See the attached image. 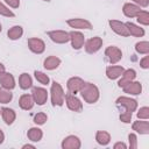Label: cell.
Masks as SVG:
<instances>
[{
	"mask_svg": "<svg viewBox=\"0 0 149 149\" xmlns=\"http://www.w3.org/2000/svg\"><path fill=\"white\" fill-rule=\"evenodd\" d=\"M79 93H80L81 98L84 99V101L87 104H94L100 98V91H99L98 86L92 83H84Z\"/></svg>",
	"mask_w": 149,
	"mask_h": 149,
	"instance_id": "6da1fadb",
	"label": "cell"
},
{
	"mask_svg": "<svg viewBox=\"0 0 149 149\" xmlns=\"http://www.w3.org/2000/svg\"><path fill=\"white\" fill-rule=\"evenodd\" d=\"M50 97H51V104L52 106H63L65 102V93L62 87V85L58 81H52L50 87Z\"/></svg>",
	"mask_w": 149,
	"mask_h": 149,
	"instance_id": "7a4b0ae2",
	"label": "cell"
},
{
	"mask_svg": "<svg viewBox=\"0 0 149 149\" xmlns=\"http://www.w3.org/2000/svg\"><path fill=\"white\" fill-rule=\"evenodd\" d=\"M49 38L57 44H64L70 41V35L65 30H50L47 33Z\"/></svg>",
	"mask_w": 149,
	"mask_h": 149,
	"instance_id": "3957f363",
	"label": "cell"
},
{
	"mask_svg": "<svg viewBox=\"0 0 149 149\" xmlns=\"http://www.w3.org/2000/svg\"><path fill=\"white\" fill-rule=\"evenodd\" d=\"M105 56L111 64H115L122 58V51L115 45H109L105 49Z\"/></svg>",
	"mask_w": 149,
	"mask_h": 149,
	"instance_id": "277c9868",
	"label": "cell"
},
{
	"mask_svg": "<svg viewBox=\"0 0 149 149\" xmlns=\"http://www.w3.org/2000/svg\"><path fill=\"white\" fill-rule=\"evenodd\" d=\"M101 47H102V38L99 36L91 37L84 43V48L87 54H95L101 49Z\"/></svg>",
	"mask_w": 149,
	"mask_h": 149,
	"instance_id": "5b68a950",
	"label": "cell"
},
{
	"mask_svg": "<svg viewBox=\"0 0 149 149\" xmlns=\"http://www.w3.org/2000/svg\"><path fill=\"white\" fill-rule=\"evenodd\" d=\"M65 104L68 106V108L72 112H81L83 109V102L80 101L79 98L76 97V94H72V93H68L65 94Z\"/></svg>",
	"mask_w": 149,
	"mask_h": 149,
	"instance_id": "8992f818",
	"label": "cell"
},
{
	"mask_svg": "<svg viewBox=\"0 0 149 149\" xmlns=\"http://www.w3.org/2000/svg\"><path fill=\"white\" fill-rule=\"evenodd\" d=\"M116 105L118 106H122L125 107V111H128V112H135L136 108H137V101L133 98H129V97H125V95H121L116 99Z\"/></svg>",
	"mask_w": 149,
	"mask_h": 149,
	"instance_id": "52a82bcc",
	"label": "cell"
},
{
	"mask_svg": "<svg viewBox=\"0 0 149 149\" xmlns=\"http://www.w3.org/2000/svg\"><path fill=\"white\" fill-rule=\"evenodd\" d=\"M108 24L111 27V29L119 36H122V37H128L129 36V33L127 30V27H126V23L125 22H121L119 20H109L108 21Z\"/></svg>",
	"mask_w": 149,
	"mask_h": 149,
	"instance_id": "ba28073f",
	"label": "cell"
},
{
	"mask_svg": "<svg viewBox=\"0 0 149 149\" xmlns=\"http://www.w3.org/2000/svg\"><path fill=\"white\" fill-rule=\"evenodd\" d=\"M70 35V42H71V45L74 50H79L84 47V43H85V36L83 33L80 31H77V30H72L69 33Z\"/></svg>",
	"mask_w": 149,
	"mask_h": 149,
	"instance_id": "9c48e42d",
	"label": "cell"
},
{
	"mask_svg": "<svg viewBox=\"0 0 149 149\" xmlns=\"http://www.w3.org/2000/svg\"><path fill=\"white\" fill-rule=\"evenodd\" d=\"M28 48L31 52L34 54H43L45 50V43L43 40L37 38V37H30L28 38Z\"/></svg>",
	"mask_w": 149,
	"mask_h": 149,
	"instance_id": "30bf717a",
	"label": "cell"
},
{
	"mask_svg": "<svg viewBox=\"0 0 149 149\" xmlns=\"http://www.w3.org/2000/svg\"><path fill=\"white\" fill-rule=\"evenodd\" d=\"M31 97L38 106H42L48 100V91L43 87H34L31 91Z\"/></svg>",
	"mask_w": 149,
	"mask_h": 149,
	"instance_id": "8fae6325",
	"label": "cell"
},
{
	"mask_svg": "<svg viewBox=\"0 0 149 149\" xmlns=\"http://www.w3.org/2000/svg\"><path fill=\"white\" fill-rule=\"evenodd\" d=\"M66 23L73 28V29H92V23L86 20V19H80V17H73L66 20Z\"/></svg>",
	"mask_w": 149,
	"mask_h": 149,
	"instance_id": "7c38bea8",
	"label": "cell"
},
{
	"mask_svg": "<svg viewBox=\"0 0 149 149\" xmlns=\"http://www.w3.org/2000/svg\"><path fill=\"white\" fill-rule=\"evenodd\" d=\"M61 147H62V149H79L81 147V142L78 136L69 135L62 141Z\"/></svg>",
	"mask_w": 149,
	"mask_h": 149,
	"instance_id": "4fadbf2b",
	"label": "cell"
},
{
	"mask_svg": "<svg viewBox=\"0 0 149 149\" xmlns=\"http://www.w3.org/2000/svg\"><path fill=\"white\" fill-rule=\"evenodd\" d=\"M84 83L85 81L80 77H71L66 81V87H68V90H69L70 93L76 94V93H78L80 91V88L83 87Z\"/></svg>",
	"mask_w": 149,
	"mask_h": 149,
	"instance_id": "5bb4252c",
	"label": "cell"
},
{
	"mask_svg": "<svg viewBox=\"0 0 149 149\" xmlns=\"http://www.w3.org/2000/svg\"><path fill=\"white\" fill-rule=\"evenodd\" d=\"M0 85L1 87L3 88H7V90H13L15 87V78L12 73L9 72H3L0 74Z\"/></svg>",
	"mask_w": 149,
	"mask_h": 149,
	"instance_id": "9a60e30c",
	"label": "cell"
},
{
	"mask_svg": "<svg viewBox=\"0 0 149 149\" xmlns=\"http://www.w3.org/2000/svg\"><path fill=\"white\" fill-rule=\"evenodd\" d=\"M135 78H136V71H135L134 69H127V70H125V71L122 72L121 78H120V80L118 81V86L122 88V87H123L125 85H127L128 83L135 80Z\"/></svg>",
	"mask_w": 149,
	"mask_h": 149,
	"instance_id": "2e32d148",
	"label": "cell"
},
{
	"mask_svg": "<svg viewBox=\"0 0 149 149\" xmlns=\"http://www.w3.org/2000/svg\"><path fill=\"white\" fill-rule=\"evenodd\" d=\"M122 90H123V92L127 93V94H130V95H139V94H141V92H142V84H141L140 81L133 80V81L128 83L127 85H125V86L122 87Z\"/></svg>",
	"mask_w": 149,
	"mask_h": 149,
	"instance_id": "e0dca14e",
	"label": "cell"
},
{
	"mask_svg": "<svg viewBox=\"0 0 149 149\" xmlns=\"http://www.w3.org/2000/svg\"><path fill=\"white\" fill-rule=\"evenodd\" d=\"M141 7L135 5V3H130V2H126L122 6V13L127 16V17H136L137 14L141 12Z\"/></svg>",
	"mask_w": 149,
	"mask_h": 149,
	"instance_id": "ac0fdd59",
	"label": "cell"
},
{
	"mask_svg": "<svg viewBox=\"0 0 149 149\" xmlns=\"http://www.w3.org/2000/svg\"><path fill=\"white\" fill-rule=\"evenodd\" d=\"M123 71H125V69L121 65H109L106 68V76L108 79L115 80V79L121 77Z\"/></svg>",
	"mask_w": 149,
	"mask_h": 149,
	"instance_id": "d6986e66",
	"label": "cell"
},
{
	"mask_svg": "<svg viewBox=\"0 0 149 149\" xmlns=\"http://www.w3.org/2000/svg\"><path fill=\"white\" fill-rule=\"evenodd\" d=\"M133 130H135L136 133L141 134V135H147L149 134V122L147 120L143 119H139V121H135L132 126Z\"/></svg>",
	"mask_w": 149,
	"mask_h": 149,
	"instance_id": "ffe728a7",
	"label": "cell"
},
{
	"mask_svg": "<svg viewBox=\"0 0 149 149\" xmlns=\"http://www.w3.org/2000/svg\"><path fill=\"white\" fill-rule=\"evenodd\" d=\"M35 105V101L31 97V94H22L19 99V106L21 109L30 111Z\"/></svg>",
	"mask_w": 149,
	"mask_h": 149,
	"instance_id": "44dd1931",
	"label": "cell"
},
{
	"mask_svg": "<svg viewBox=\"0 0 149 149\" xmlns=\"http://www.w3.org/2000/svg\"><path fill=\"white\" fill-rule=\"evenodd\" d=\"M61 63H62V61H61L59 57H57V56H48L43 62V66H44V69H47L49 71H52V70L57 69L61 65Z\"/></svg>",
	"mask_w": 149,
	"mask_h": 149,
	"instance_id": "7402d4cb",
	"label": "cell"
},
{
	"mask_svg": "<svg viewBox=\"0 0 149 149\" xmlns=\"http://www.w3.org/2000/svg\"><path fill=\"white\" fill-rule=\"evenodd\" d=\"M1 116L6 125H12L16 119V113L12 108L3 107V108H1Z\"/></svg>",
	"mask_w": 149,
	"mask_h": 149,
	"instance_id": "603a6c76",
	"label": "cell"
},
{
	"mask_svg": "<svg viewBox=\"0 0 149 149\" xmlns=\"http://www.w3.org/2000/svg\"><path fill=\"white\" fill-rule=\"evenodd\" d=\"M126 27H127V30L129 33V36L132 35L134 37H142L146 34L143 28H141L140 26H136L133 22H126Z\"/></svg>",
	"mask_w": 149,
	"mask_h": 149,
	"instance_id": "cb8c5ba5",
	"label": "cell"
},
{
	"mask_svg": "<svg viewBox=\"0 0 149 149\" xmlns=\"http://www.w3.org/2000/svg\"><path fill=\"white\" fill-rule=\"evenodd\" d=\"M27 137L29 139V141L31 142H38L42 140L43 137V132L42 129H40L38 127H31L28 129L27 132Z\"/></svg>",
	"mask_w": 149,
	"mask_h": 149,
	"instance_id": "d4e9b609",
	"label": "cell"
},
{
	"mask_svg": "<svg viewBox=\"0 0 149 149\" xmlns=\"http://www.w3.org/2000/svg\"><path fill=\"white\" fill-rule=\"evenodd\" d=\"M22 35H23V28L21 26H13L7 31V36L12 41H16V40L21 38Z\"/></svg>",
	"mask_w": 149,
	"mask_h": 149,
	"instance_id": "484cf974",
	"label": "cell"
},
{
	"mask_svg": "<svg viewBox=\"0 0 149 149\" xmlns=\"http://www.w3.org/2000/svg\"><path fill=\"white\" fill-rule=\"evenodd\" d=\"M19 86L22 90H28L33 86V79L30 77V74H28L27 72H23L20 74L19 77Z\"/></svg>",
	"mask_w": 149,
	"mask_h": 149,
	"instance_id": "4316f807",
	"label": "cell"
},
{
	"mask_svg": "<svg viewBox=\"0 0 149 149\" xmlns=\"http://www.w3.org/2000/svg\"><path fill=\"white\" fill-rule=\"evenodd\" d=\"M95 141L100 146H107L111 142V134L106 130H98L95 134Z\"/></svg>",
	"mask_w": 149,
	"mask_h": 149,
	"instance_id": "83f0119b",
	"label": "cell"
},
{
	"mask_svg": "<svg viewBox=\"0 0 149 149\" xmlns=\"http://www.w3.org/2000/svg\"><path fill=\"white\" fill-rule=\"evenodd\" d=\"M13 99V93L10 90L0 87V104H8Z\"/></svg>",
	"mask_w": 149,
	"mask_h": 149,
	"instance_id": "f1b7e54d",
	"label": "cell"
},
{
	"mask_svg": "<svg viewBox=\"0 0 149 149\" xmlns=\"http://www.w3.org/2000/svg\"><path fill=\"white\" fill-rule=\"evenodd\" d=\"M135 51L141 55H148L149 54V43L147 41H140L135 44Z\"/></svg>",
	"mask_w": 149,
	"mask_h": 149,
	"instance_id": "f546056e",
	"label": "cell"
},
{
	"mask_svg": "<svg viewBox=\"0 0 149 149\" xmlns=\"http://www.w3.org/2000/svg\"><path fill=\"white\" fill-rule=\"evenodd\" d=\"M34 76H35V79L40 83V84H42V85H48L49 83H50V78H49V76L47 74V73H44V72H42V71H35L34 72Z\"/></svg>",
	"mask_w": 149,
	"mask_h": 149,
	"instance_id": "4dcf8cb0",
	"label": "cell"
},
{
	"mask_svg": "<svg viewBox=\"0 0 149 149\" xmlns=\"http://www.w3.org/2000/svg\"><path fill=\"white\" fill-rule=\"evenodd\" d=\"M136 20L140 24H143V26H148L149 24V13L148 10H141L137 16H136Z\"/></svg>",
	"mask_w": 149,
	"mask_h": 149,
	"instance_id": "1f68e13d",
	"label": "cell"
},
{
	"mask_svg": "<svg viewBox=\"0 0 149 149\" xmlns=\"http://www.w3.org/2000/svg\"><path fill=\"white\" fill-rule=\"evenodd\" d=\"M47 120H48V115H47L45 113H43V112L36 113V114L34 115V119H33V121H34L36 125H38V126L44 125V123L47 122Z\"/></svg>",
	"mask_w": 149,
	"mask_h": 149,
	"instance_id": "d6a6232c",
	"label": "cell"
},
{
	"mask_svg": "<svg viewBox=\"0 0 149 149\" xmlns=\"http://www.w3.org/2000/svg\"><path fill=\"white\" fill-rule=\"evenodd\" d=\"M0 15H2L5 17H14L15 16V14L9 9V7H7L1 1H0Z\"/></svg>",
	"mask_w": 149,
	"mask_h": 149,
	"instance_id": "836d02e7",
	"label": "cell"
},
{
	"mask_svg": "<svg viewBox=\"0 0 149 149\" xmlns=\"http://www.w3.org/2000/svg\"><path fill=\"white\" fill-rule=\"evenodd\" d=\"M137 119H143V120H148L149 119V108L147 106H143L139 109L137 114H136Z\"/></svg>",
	"mask_w": 149,
	"mask_h": 149,
	"instance_id": "e575fe53",
	"label": "cell"
},
{
	"mask_svg": "<svg viewBox=\"0 0 149 149\" xmlns=\"http://www.w3.org/2000/svg\"><path fill=\"white\" fill-rule=\"evenodd\" d=\"M132 115H133L132 112L125 111V112H122V113L120 114L119 119H120V121L123 122V123H130V121H132Z\"/></svg>",
	"mask_w": 149,
	"mask_h": 149,
	"instance_id": "d590c367",
	"label": "cell"
},
{
	"mask_svg": "<svg viewBox=\"0 0 149 149\" xmlns=\"http://www.w3.org/2000/svg\"><path fill=\"white\" fill-rule=\"evenodd\" d=\"M128 143L130 149H136L137 148V136L134 133H130L128 135Z\"/></svg>",
	"mask_w": 149,
	"mask_h": 149,
	"instance_id": "8d00e7d4",
	"label": "cell"
},
{
	"mask_svg": "<svg viewBox=\"0 0 149 149\" xmlns=\"http://www.w3.org/2000/svg\"><path fill=\"white\" fill-rule=\"evenodd\" d=\"M140 66L142 69H149V56H144L140 61Z\"/></svg>",
	"mask_w": 149,
	"mask_h": 149,
	"instance_id": "74e56055",
	"label": "cell"
},
{
	"mask_svg": "<svg viewBox=\"0 0 149 149\" xmlns=\"http://www.w3.org/2000/svg\"><path fill=\"white\" fill-rule=\"evenodd\" d=\"M5 2L10 8H19V6H20V0H5Z\"/></svg>",
	"mask_w": 149,
	"mask_h": 149,
	"instance_id": "f35d334b",
	"label": "cell"
},
{
	"mask_svg": "<svg viewBox=\"0 0 149 149\" xmlns=\"http://www.w3.org/2000/svg\"><path fill=\"white\" fill-rule=\"evenodd\" d=\"M132 1L140 7H148L149 5V0H132Z\"/></svg>",
	"mask_w": 149,
	"mask_h": 149,
	"instance_id": "ab89813d",
	"label": "cell"
},
{
	"mask_svg": "<svg viewBox=\"0 0 149 149\" xmlns=\"http://www.w3.org/2000/svg\"><path fill=\"white\" fill-rule=\"evenodd\" d=\"M113 148L114 149H126L127 148V144L123 143V142H116V143H114Z\"/></svg>",
	"mask_w": 149,
	"mask_h": 149,
	"instance_id": "60d3db41",
	"label": "cell"
},
{
	"mask_svg": "<svg viewBox=\"0 0 149 149\" xmlns=\"http://www.w3.org/2000/svg\"><path fill=\"white\" fill-rule=\"evenodd\" d=\"M3 141H5V133L0 129V144L3 143Z\"/></svg>",
	"mask_w": 149,
	"mask_h": 149,
	"instance_id": "b9f144b4",
	"label": "cell"
},
{
	"mask_svg": "<svg viewBox=\"0 0 149 149\" xmlns=\"http://www.w3.org/2000/svg\"><path fill=\"white\" fill-rule=\"evenodd\" d=\"M27 148L35 149V146H34V144H29V143H27V144H23V146H22V149H27Z\"/></svg>",
	"mask_w": 149,
	"mask_h": 149,
	"instance_id": "7bdbcfd3",
	"label": "cell"
},
{
	"mask_svg": "<svg viewBox=\"0 0 149 149\" xmlns=\"http://www.w3.org/2000/svg\"><path fill=\"white\" fill-rule=\"evenodd\" d=\"M5 71H6V69H5V65H3L2 63H0V74H1V73H3Z\"/></svg>",
	"mask_w": 149,
	"mask_h": 149,
	"instance_id": "ee69618b",
	"label": "cell"
},
{
	"mask_svg": "<svg viewBox=\"0 0 149 149\" xmlns=\"http://www.w3.org/2000/svg\"><path fill=\"white\" fill-rule=\"evenodd\" d=\"M1 30H2V26H1V23H0V33H1Z\"/></svg>",
	"mask_w": 149,
	"mask_h": 149,
	"instance_id": "f6af8a7d",
	"label": "cell"
},
{
	"mask_svg": "<svg viewBox=\"0 0 149 149\" xmlns=\"http://www.w3.org/2000/svg\"><path fill=\"white\" fill-rule=\"evenodd\" d=\"M43 1H45V2H49V1H51V0H43Z\"/></svg>",
	"mask_w": 149,
	"mask_h": 149,
	"instance_id": "bcb514c9",
	"label": "cell"
},
{
	"mask_svg": "<svg viewBox=\"0 0 149 149\" xmlns=\"http://www.w3.org/2000/svg\"><path fill=\"white\" fill-rule=\"evenodd\" d=\"M0 114H1V108H0Z\"/></svg>",
	"mask_w": 149,
	"mask_h": 149,
	"instance_id": "7dc6e473",
	"label": "cell"
}]
</instances>
